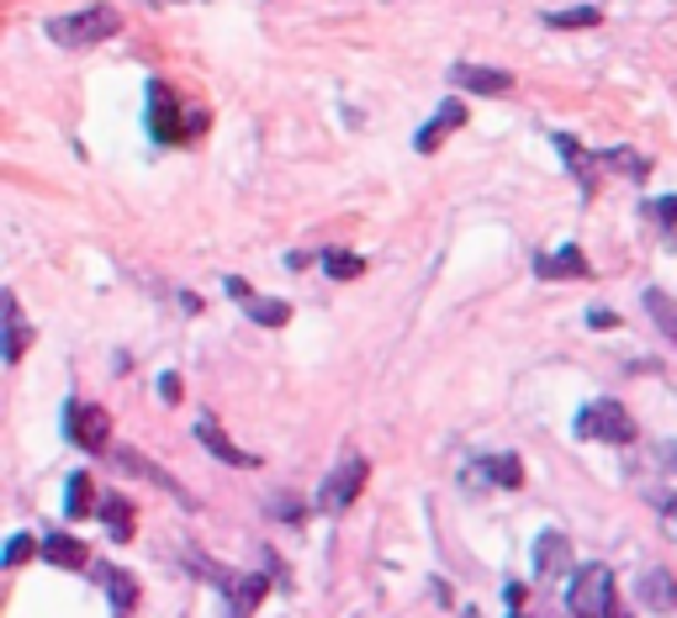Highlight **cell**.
<instances>
[{"mask_svg": "<svg viewBox=\"0 0 677 618\" xmlns=\"http://www.w3.org/2000/svg\"><path fill=\"white\" fill-rule=\"evenodd\" d=\"M64 433H70L74 450H85V454L112 450V418H106V407H96V402H70V412H64Z\"/></svg>", "mask_w": 677, "mask_h": 618, "instance_id": "3", "label": "cell"}, {"mask_svg": "<svg viewBox=\"0 0 677 618\" xmlns=\"http://www.w3.org/2000/svg\"><path fill=\"white\" fill-rule=\"evenodd\" d=\"M148 133L159 143H186V117H180V101L165 80L148 85Z\"/></svg>", "mask_w": 677, "mask_h": 618, "instance_id": "8", "label": "cell"}, {"mask_svg": "<svg viewBox=\"0 0 677 618\" xmlns=\"http://www.w3.org/2000/svg\"><path fill=\"white\" fill-rule=\"evenodd\" d=\"M270 507H275L281 519H302V502H287V497H275V502H270Z\"/></svg>", "mask_w": 677, "mask_h": 618, "instance_id": "31", "label": "cell"}, {"mask_svg": "<svg viewBox=\"0 0 677 618\" xmlns=\"http://www.w3.org/2000/svg\"><path fill=\"white\" fill-rule=\"evenodd\" d=\"M604 11L598 6H572V11H545V27H561V32H582V27H598Z\"/></svg>", "mask_w": 677, "mask_h": 618, "instance_id": "23", "label": "cell"}, {"mask_svg": "<svg viewBox=\"0 0 677 618\" xmlns=\"http://www.w3.org/2000/svg\"><path fill=\"white\" fill-rule=\"evenodd\" d=\"M456 127H466V106H460V101H445V106H439L435 117H429V127H418V138H413V148H418V154H435L439 143H445L450 133H456Z\"/></svg>", "mask_w": 677, "mask_h": 618, "instance_id": "12", "label": "cell"}, {"mask_svg": "<svg viewBox=\"0 0 677 618\" xmlns=\"http://www.w3.org/2000/svg\"><path fill=\"white\" fill-rule=\"evenodd\" d=\"M577 433L582 439H604V444H635V418L619 402H587L577 412Z\"/></svg>", "mask_w": 677, "mask_h": 618, "instance_id": "4", "label": "cell"}, {"mask_svg": "<svg viewBox=\"0 0 677 618\" xmlns=\"http://www.w3.org/2000/svg\"><path fill=\"white\" fill-rule=\"evenodd\" d=\"M482 475H492L498 486H524V465L513 460V454H492V460H482V465H471V481H482Z\"/></svg>", "mask_w": 677, "mask_h": 618, "instance_id": "20", "label": "cell"}, {"mask_svg": "<svg viewBox=\"0 0 677 618\" xmlns=\"http://www.w3.org/2000/svg\"><path fill=\"white\" fill-rule=\"evenodd\" d=\"M365 481H371L365 454H344V460L334 465V475L323 481V497H317V507H323V513H344V507L365 492Z\"/></svg>", "mask_w": 677, "mask_h": 618, "instance_id": "5", "label": "cell"}, {"mask_svg": "<svg viewBox=\"0 0 677 618\" xmlns=\"http://www.w3.org/2000/svg\"><path fill=\"white\" fill-rule=\"evenodd\" d=\"M43 561L49 566H64V570H85V545L74 540V534H43Z\"/></svg>", "mask_w": 677, "mask_h": 618, "instance_id": "19", "label": "cell"}, {"mask_svg": "<svg viewBox=\"0 0 677 618\" xmlns=\"http://www.w3.org/2000/svg\"><path fill=\"white\" fill-rule=\"evenodd\" d=\"M608 618H625V614H619V608H614V614H608Z\"/></svg>", "mask_w": 677, "mask_h": 618, "instance_id": "34", "label": "cell"}, {"mask_svg": "<svg viewBox=\"0 0 677 618\" xmlns=\"http://www.w3.org/2000/svg\"><path fill=\"white\" fill-rule=\"evenodd\" d=\"M556 148H561V159H566V169L577 175V186L587 190V196H593V190H598V165L587 159V148H582V143L572 138V133H556Z\"/></svg>", "mask_w": 677, "mask_h": 618, "instance_id": "17", "label": "cell"}, {"mask_svg": "<svg viewBox=\"0 0 677 618\" xmlns=\"http://www.w3.org/2000/svg\"><path fill=\"white\" fill-rule=\"evenodd\" d=\"M96 582L106 587V597H112V608H117V614H133V608H138V582H133L127 570L101 566V570H96Z\"/></svg>", "mask_w": 677, "mask_h": 618, "instance_id": "18", "label": "cell"}, {"mask_svg": "<svg viewBox=\"0 0 677 618\" xmlns=\"http://www.w3.org/2000/svg\"><path fill=\"white\" fill-rule=\"evenodd\" d=\"M180 391H186L180 376H159V397H165V402H180Z\"/></svg>", "mask_w": 677, "mask_h": 618, "instance_id": "28", "label": "cell"}, {"mask_svg": "<svg viewBox=\"0 0 677 618\" xmlns=\"http://www.w3.org/2000/svg\"><path fill=\"white\" fill-rule=\"evenodd\" d=\"M450 85L466 95H508L513 91V74L487 70V64H456V70H450Z\"/></svg>", "mask_w": 677, "mask_h": 618, "instance_id": "10", "label": "cell"}, {"mask_svg": "<svg viewBox=\"0 0 677 618\" xmlns=\"http://www.w3.org/2000/svg\"><path fill=\"white\" fill-rule=\"evenodd\" d=\"M207 570V582H218L222 597H228V618H249L260 608V597H265V576H254V570H222V566H201Z\"/></svg>", "mask_w": 677, "mask_h": 618, "instance_id": "6", "label": "cell"}, {"mask_svg": "<svg viewBox=\"0 0 677 618\" xmlns=\"http://www.w3.org/2000/svg\"><path fill=\"white\" fill-rule=\"evenodd\" d=\"M196 439H201L207 450L218 454L222 465H233V471H249V465H260V454L239 450V444H233V439H228V433H222V428L212 423V418H201V423H196Z\"/></svg>", "mask_w": 677, "mask_h": 618, "instance_id": "13", "label": "cell"}, {"mask_svg": "<svg viewBox=\"0 0 677 618\" xmlns=\"http://www.w3.org/2000/svg\"><path fill=\"white\" fill-rule=\"evenodd\" d=\"M27 344H32V323H27L17 291H6V365H22Z\"/></svg>", "mask_w": 677, "mask_h": 618, "instance_id": "14", "label": "cell"}, {"mask_svg": "<svg viewBox=\"0 0 677 618\" xmlns=\"http://www.w3.org/2000/svg\"><path fill=\"white\" fill-rule=\"evenodd\" d=\"M534 275L540 281H587V254H582L577 243H561V249L534 260Z\"/></svg>", "mask_w": 677, "mask_h": 618, "instance_id": "11", "label": "cell"}, {"mask_svg": "<svg viewBox=\"0 0 677 618\" xmlns=\"http://www.w3.org/2000/svg\"><path fill=\"white\" fill-rule=\"evenodd\" d=\"M228 296H233V302H239L254 323H265V328H287V323H291L287 302H275V296H254V291H249V281H239V275H228Z\"/></svg>", "mask_w": 677, "mask_h": 618, "instance_id": "9", "label": "cell"}, {"mask_svg": "<svg viewBox=\"0 0 677 618\" xmlns=\"http://www.w3.org/2000/svg\"><path fill=\"white\" fill-rule=\"evenodd\" d=\"M587 328L608 333V328H619V317H614V312H587Z\"/></svg>", "mask_w": 677, "mask_h": 618, "instance_id": "30", "label": "cell"}, {"mask_svg": "<svg viewBox=\"0 0 677 618\" xmlns=\"http://www.w3.org/2000/svg\"><path fill=\"white\" fill-rule=\"evenodd\" d=\"M656 217H662V228H677V196L656 201Z\"/></svg>", "mask_w": 677, "mask_h": 618, "instance_id": "29", "label": "cell"}, {"mask_svg": "<svg viewBox=\"0 0 677 618\" xmlns=\"http://www.w3.org/2000/svg\"><path fill=\"white\" fill-rule=\"evenodd\" d=\"M91 507H96V481L85 471H74L70 486H64V513H70V519H85Z\"/></svg>", "mask_w": 677, "mask_h": 618, "instance_id": "22", "label": "cell"}, {"mask_svg": "<svg viewBox=\"0 0 677 618\" xmlns=\"http://www.w3.org/2000/svg\"><path fill=\"white\" fill-rule=\"evenodd\" d=\"M646 312L656 317V328L677 344V302H673V296H667V291H646Z\"/></svg>", "mask_w": 677, "mask_h": 618, "instance_id": "24", "label": "cell"}, {"mask_svg": "<svg viewBox=\"0 0 677 618\" xmlns=\"http://www.w3.org/2000/svg\"><path fill=\"white\" fill-rule=\"evenodd\" d=\"M572 618H608L614 614V576L608 566H587L572 576V593H566Z\"/></svg>", "mask_w": 677, "mask_h": 618, "instance_id": "2", "label": "cell"}, {"mask_svg": "<svg viewBox=\"0 0 677 618\" xmlns=\"http://www.w3.org/2000/svg\"><path fill=\"white\" fill-rule=\"evenodd\" d=\"M566 566H572V540L556 534V528H545L540 545H534V576H561Z\"/></svg>", "mask_w": 677, "mask_h": 618, "instance_id": "15", "label": "cell"}, {"mask_svg": "<svg viewBox=\"0 0 677 618\" xmlns=\"http://www.w3.org/2000/svg\"><path fill=\"white\" fill-rule=\"evenodd\" d=\"M101 519H106V534H112L117 545H127V540H133V523H138V513L127 507V497H106V502H101Z\"/></svg>", "mask_w": 677, "mask_h": 618, "instance_id": "21", "label": "cell"}, {"mask_svg": "<svg viewBox=\"0 0 677 618\" xmlns=\"http://www.w3.org/2000/svg\"><path fill=\"white\" fill-rule=\"evenodd\" d=\"M323 270H329L334 281H361L365 260H361V254H338V249H329V254H323Z\"/></svg>", "mask_w": 677, "mask_h": 618, "instance_id": "26", "label": "cell"}, {"mask_svg": "<svg viewBox=\"0 0 677 618\" xmlns=\"http://www.w3.org/2000/svg\"><path fill=\"white\" fill-rule=\"evenodd\" d=\"M640 603H646L652 614H673L677 608V576L673 570H662V566L646 570V576H640Z\"/></svg>", "mask_w": 677, "mask_h": 618, "instance_id": "16", "label": "cell"}, {"mask_svg": "<svg viewBox=\"0 0 677 618\" xmlns=\"http://www.w3.org/2000/svg\"><path fill=\"white\" fill-rule=\"evenodd\" d=\"M656 460H662L667 471H677V439H673V444H662V450H656Z\"/></svg>", "mask_w": 677, "mask_h": 618, "instance_id": "33", "label": "cell"}, {"mask_svg": "<svg viewBox=\"0 0 677 618\" xmlns=\"http://www.w3.org/2000/svg\"><path fill=\"white\" fill-rule=\"evenodd\" d=\"M662 523H667V534L677 540V497H673V502H662Z\"/></svg>", "mask_w": 677, "mask_h": 618, "instance_id": "32", "label": "cell"}, {"mask_svg": "<svg viewBox=\"0 0 677 618\" xmlns=\"http://www.w3.org/2000/svg\"><path fill=\"white\" fill-rule=\"evenodd\" d=\"M122 32V17L112 6H91V11H74V17H53L49 22V38L59 48H91V43H106Z\"/></svg>", "mask_w": 677, "mask_h": 618, "instance_id": "1", "label": "cell"}, {"mask_svg": "<svg viewBox=\"0 0 677 618\" xmlns=\"http://www.w3.org/2000/svg\"><path fill=\"white\" fill-rule=\"evenodd\" d=\"M106 460H112V465H117L122 475H138V481H148V486H159V492H169V497L180 502V507H196L191 492H186V486H180V481H175L169 471H159V465H154L148 454H138V450H106Z\"/></svg>", "mask_w": 677, "mask_h": 618, "instance_id": "7", "label": "cell"}, {"mask_svg": "<svg viewBox=\"0 0 677 618\" xmlns=\"http://www.w3.org/2000/svg\"><path fill=\"white\" fill-rule=\"evenodd\" d=\"M608 169H619V175H629V180H640V175H652V159H640L635 148H608L604 154Z\"/></svg>", "mask_w": 677, "mask_h": 618, "instance_id": "25", "label": "cell"}, {"mask_svg": "<svg viewBox=\"0 0 677 618\" xmlns=\"http://www.w3.org/2000/svg\"><path fill=\"white\" fill-rule=\"evenodd\" d=\"M43 549V540H32V534H17L11 545H6V570H17V566H27L32 555Z\"/></svg>", "mask_w": 677, "mask_h": 618, "instance_id": "27", "label": "cell"}]
</instances>
